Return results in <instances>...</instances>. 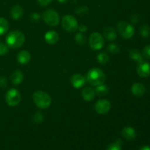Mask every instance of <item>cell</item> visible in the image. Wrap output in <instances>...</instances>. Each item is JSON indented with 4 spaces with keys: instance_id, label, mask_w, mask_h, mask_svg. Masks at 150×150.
Masks as SVG:
<instances>
[{
    "instance_id": "19",
    "label": "cell",
    "mask_w": 150,
    "mask_h": 150,
    "mask_svg": "<svg viewBox=\"0 0 150 150\" xmlns=\"http://www.w3.org/2000/svg\"><path fill=\"white\" fill-rule=\"evenodd\" d=\"M103 36L106 40L109 41L115 40L117 38V33L114 28L107 27L103 30Z\"/></svg>"
},
{
    "instance_id": "27",
    "label": "cell",
    "mask_w": 150,
    "mask_h": 150,
    "mask_svg": "<svg viewBox=\"0 0 150 150\" xmlns=\"http://www.w3.org/2000/svg\"><path fill=\"white\" fill-rule=\"evenodd\" d=\"M107 51L111 54H118L120 51V48L117 44L111 43L107 46Z\"/></svg>"
},
{
    "instance_id": "9",
    "label": "cell",
    "mask_w": 150,
    "mask_h": 150,
    "mask_svg": "<svg viewBox=\"0 0 150 150\" xmlns=\"http://www.w3.org/2000/svg\"><path fill=\"white\" fill-rule=\"evenodd\" d=\"M111 109V103L106 99H100L97 101L95 105V110L98 114H105Z\"/></svg>"
},
{
    "instance_id": "11",
    "label": "cell",
    "mask_w": 150,
    "mask_h": 150,
    "mask_svg": "<svg viewBox=\"0 0 150 150\" xmlns=\"http://www.w3.org/2000/svg\"><path fill=\"white\" fill-rule=\"evenodd\" d=\"M70 82L73 86L76 89H79V88L83 87L86 83V78L83 77L82 75L79 74V73H76L73 74L70 78Z\"/></svg>"
},
{
    "instance_id": "4",
    "label": "cell",
    "mask_w": 150,
    "mask_h": 150,
    "mask_svg": "<svg viewBox=\"0 0 150 150\" xmlns=\"http://www.w3.org/2000/svg\"><path fill=\"white\" fill-rule=\"evenodd\" d=\"M42 20L46 24L51 26H55L59 24L60 21L59 15L54 10H47L42 13Z\"/></svg>"
},
{
    "instance_id": "17",
    "label": "cell",
    "mask_w": 150,
    "mask_h": 150,
    "mask_svg": "<svg viewBox=\"0 0 150 150\" xmlns=\"http://www.w3.org/2000/svg\"><path fill=\"white\" fill-rule=\"evenodd\" d=\"M23 8L21 7L18 4H16L12 7L11 10H10V15L11 17L13 18L14 20H18L19 18L22 17L23 16Z\"/></svg>"
},
{
    "instance_id": "28",
    "label": "cell",
    "mask_w": 150,
    "mask_h": 150,
    "mask_svg": "<svg viewBox=\"0 0 150 150\" xmlns=\"http://www.w3.org/2000/svg\"><path fill=\"white\" fill-rule=\"evenodd\" d=\"M44 120L43 114L41 112L38 111V112L35 113V114L33 117V120L35 123H41Z\"/></svg>"
},
{
    "instance_id": "16",
    "label": "cell",
    "mask_w": 150,
    "mask_h": 150,
    "mask_svg": "<svg viewBox=\"0 0 150 150\" xmlns=\"http://www.w3.org/2000/svg\"><path fill=\"white\" fill-rule=\"evenodd\" d=\"M31 59V55L30 53L26 50H23L21 51L18 54L17 56V60L19 64H26L29 62Z\"/></svg>"
},
{
    "instance_id": "15",
    "label": "cell",
    "mask_w": 150,
    "mask_h": 150,
    "mask_svg": "<svg viewBox=\"0 0 150 150\" xmlns=\"http://www.w3.org/2000/svg\"><path fill=\"white\" fill-rule=\"evenodd\" d=\"M45 40L48 42L50 45H54V44L57 43L59 40V35L57 34V32H56L55 31H48L45 34Z\"/></svg>"
},
{
    "instance_id": "20",
    "label": "cell",
    "mask_w": 150,
    "mask_h": 150,
    "mask_svg": "<svg viewBox=\"0 0 150 150\" xmlns=\"http://www.w3.org/2000/svg\"><path fill=\"white\" fill-rule=\"evenodd\" d=\"M130 57L132 59L135 60L138 63H140L144 61V57L137 49H131L129 53Z\"/></svg>"
},
{
    "instance_id": "1",
    "label": "cell",
    "mask_w": 150,
    "mask_h": 150,
    "mask_svg": "<svg viewBox=\"0 0 150 150\" xmlns=\"http://www.w3.org/2000/svg\"><path fill=\"white\" fill-rule=\"evenodd\" d=\"M105 79L106 76L104 72L97 67L89 70L86 76V82L93 86L103 84L105 81Z\"/></svg>"
},
{
    "instance_id": "8",
    "label": "cell",
    "mask_w": 150,
    "mask_h": 150,
    "mask_svg": "<svg viewBox=\"0 0 150 150\" xmlns=\"http://www.w3.org/2000/svg\"><path fill=\"white\" fill-rule=\"evenodd\" d=\"M21 100V95L19 91L16 89H10L5 95V100L10 106H16Z\"/></svg>"
},
{
    "instance_id": "2",
    "label": "cell",
    "mask_w": 150,
    "mask_h": 150,
    "mask_svg": "<svg viewBox=\"0 0 150 150\" xmlns=\"http://www.w3.org/2000/svg\"><path fill=\"white\" fill-rule=\"evenodd\" d=\"M25 41V36L21 32L13 30L7 35L6 38V42L9 47L12 48H20Z\"/></svg>"
},
{
    "instance_id": "26",
    "label": "cell",
    "mask_w": 150,
    "mask_h": 150,
    "mask_svg": "<svg viewBox=\"0 0 150 150\" xmlns=\"http://www.w3.org/2000/svg\"><path fill=\"white\" fill-rule=\"evenodd\" d=\"M140 34L143 38H148L150 36V27L148 25H142L140 28Z\"/></svg>"
},
{
    "instance_id": "29",
    "label": "cell",
    "mask_w": 150,
    "mask_h": 150,
    "mask_svg": "<svg viewBox=\"0 0 150 150\" xmlns=\"http://www.w3.org/2000/svg\"><path fill=\"white\" fill-rule=\"evenodd\" d=\"M9 46L4 42H0V55H5L8 53Z\"/></svg>"
},
{
    "instance_id": "23",
    "label": "cell",
    "mask_w": 150,
    "mask_h": 150,
    "mask_svg": "<svg viewBox=\"0 0 150 150\" xmlns=\"http://www.w3.org/2000/svg\"><path fill=\"white\" fill-rule=\"evenodd\" d=\"M97 60L101 64H105L109 61V56L105 52H100L97 57Z\"/></svg>"
},
{
    "instance_id": "24",
    "label": "cell",
    "mask_w": 150,
    "mask_h": 150,
    "mask_svg": "<svg viewBox=\"0 0 150 150\" xmlns=\"http://www.w3.org/2000/svg\"><path fill=\"white\" fill-rule=\"evenodd\" d=\"M122 142L121 139H117L114 143L108 145L106 150H122Z\"/></svg>"
},
{
    "instance_id": "13",
    "label": "cell",
    "mask_w": 150,
    "mask_h": 150,
    "mask_svg": "<svg viewBox=\"0 0 150 150\" xmlns=\"http://www.w3.org/2000/svg\"><path fill=\"white\" fill-rule=\"evenodd\" d=\"M81 95L84 100L91 101L95 98L96 94H95V90L94 88L91 86H86L82 90Z\"/></svg>"
},
{
    "instance_id": "10",
    "label": "cell",
    "mask_w": 150,
    "mask_h": 150,
    "mask_svg": "<svg viewBox=\"0 0 150 150\" xmlns=\"http://www.w3.org/2000/svg\"><path fill=\"white\" fill-rule=\"evenodd\" d=\"M136 70L139 76L142 78H146L150 75V64L147 62L143 61L138 63Z\"/></svg>"
},
{
    "instance_id": "34",
    "label": "cell",
    "mask_w": 150,
    "mask_h": 150,
    "mask_svg": "<svg viewBox=\"0 0 150 150\" xmlns=\"http://www.w3.org/2000/svg\"><path fill=\"white\" fill-rule=\"evenodd\" d=\"M130 20H131L132 23H137L139 21V20H140V16L137 14L133 15V16L131 17V19H130Z\"/></svg>"
},
{
    "instance_id": "12",
    "label": "cell",
    "mask_w": 150,
    "mask_h": 150,
    "mask_svg": "<svg viewBox=\"0 0 150 150\" xmlns=\"http://www.w3.org/2000/svg\"><path fill=\"white\" fill-rule=\"evenodd\" d=\"M122 136L124 139L127 141H132L136 139V132L133 127L127 126V127H123L122 130Z\"/></svg>"
},
{
    "instance_id": "5",
    "label": "cell",
    "mask_w": 150,
    "mask_h": 150,
    "mask_svg": "<svg viewBox=\"0 0 150 150\" xmlns=\"http://www.w3.org/2000/svg\"><path fill=\"white\" fill-rule=\"evenodd\" d=\"M117 30L125 39H130L135 34V29L126 21H120L117 24Z\"/></svg>"
},
{
    "instance_id": "36",
    "label": "cell",
    "mask_w": 150,
    "mask_h": 150,
    "mask_svg": "<svg viewBox=\"0 0 150 150\" xmlns=\"http://www.w3.org/2000/svg\"><path fill=\"white\" fill-rule=\"evenodd\" d=\"M139 150H150V146H143L140 148Z\"/></svg>"
},
{
    "instance_id": "22",
    "label": "cell",
    "mask_w": 150,
    "mask_h": 150,
    "mask_svg": "<svg viewBox=\"0 0 150 150\" xmlns=\"http://www.w3.org/2000/svg\"><path fill=\"white\" fill-rule=\"evenodd\" d=\"M9 29V23L7 19L0 18V35H3L7 32Z\"/></svg>"
},
{
    "instance_id": "18",
    "label": "cell",
    "mask_w": 150,
    "mask_h": 150,
    "mask_svg": "<svg viewBox=\"0 0 150 150\" xmlns=\"http://www.w3.org/2000/svg\"><path fill=\"white\" fill-rule=\"evenodd\" d=\"M23 73L20 70H16L10 76V81L14 85H18L23 81Z\"/></svg>"
},
{
    "instance_id": "35",
    "label": "cell",
    "mask_w": 150,
    "mask_h": 150,
    "mask_svg": "<svg viewBox=\"0 0 150 150\" xmlns=\"http://www.w3.org/2000/svg\"><path fill=\"white\" fill-rule=\"evenodd\" d=\"M78 29H79L81 32L83 33V32H85L86 31H87V26H85V25H81L80 26H79Z\"/></svg>"
},
{
    "instance_id": "3",
    "label": "cell",
    "mask_w": 150,
    "mask_h": 150,
    "mask_svg": "<svg viewBox=\"0 0 150 150\" xmlns=\"http://www.w3.org/2000/svg\"><path fill=\"white\" fill-rule=\"evenodd\" d=\"M32 99L35 105L41 109H46L51 104V96L43 91L35 92L32 95Z\"/></svg>"
},
{
    "instance_id": "14",
    "label": "cell",
    "mask_w": 150,
    "mask_h": 150,
    "mask_svg": "<svg viewBox=\"0 0 150 150\" xmlns=\"http://www.w3.org/2000/svg\"><path fill=\"white\" fill-rule=\"evenodd\" d=\"M131 92L135 96L142 97L146 92V87L144 85L140 83H136L132 85Z\"/></svg>"
},
{
    "instance_id": "33",
    "label": "cell",
    "mask_w": 150,
    "mask_h": 150,
    "mask_svg": "<svg viewBox=\"0 0 150 150\" xmlns=\"http://www.w3.org/2000/svg\"><path fill=\"white\" fill-rule=\"evenodd\" d=\"M40 18V16L38 13H33V14H32V16H31V19H32V21H38V20Z\"/></svg>"
},
{
    "instance_id": "7",
    "label": "cell",
    "mask_w": 150,
    "mask_h": 150,
    "mask_svg": "<svg viewBox=\"0 0 150 150\" xmlns=\"http://www.w3.org/2000/svg\"><path fill=\"white\" fill-rule=\"evenodd\" d=\"M104 38L99 32H93L89 38V45L94 51H99L104 45Z\"/></svg>"
},
{
    "instance_id": "6",
    "label": "cell",
    "mask_w": 150,
    "mask_h": 150,
    "mask_svg": "<svg viewBox=\"0 0 150 150\" xmlns=\"http://www.w3.org/2000/svg\"><path fill=\"white\" fill-rule=\"evenodd\" d=\"M62 26L63 29L69 32H74L79 28L77 20L71 15H66L62 20Z\"/></svg>"
},
{
    "instance_id": "32",
    "label": "cell",
    "mask_w": 150,
    "mask_h": 150,
    "mask_svg": "<svg viewBox=\"0 0 150 150\" xmlns=\"http://www.w3.org/2000/svg\"><path fill=\"white\" fill-rule=\"evenodd\" d=\"M38 1L41 6L45 7V6L48 5L52 1V0H38Z\"/></svg>"
},
{
    "instance_id": "30",
    "label": "cell",
    "mask_w": 150,
    "mask_h": 150,
    "mask_svg": "<svg viewBox=\"0 0 150 150\" xmlns=\"http://www.w3.org/2000/svg\"><path fill=\"white\" fill-rule=\"evenodd\" d=\"M142 55L146 59H150V45H147L144 48L143 51H142Z\"/></svg>"
},
{
    "instance_id": "21",
    "label": "cell",
    "mask_w": 150,
    "mask_h": 150,
    "mask_svg": "<svg viewBox=\"0 0 150 150\" xmlns=\"http://www.w3.org/2000/svg\"><path fill=\"white\" fill-rule=\"evenodd\" d=\"M95 94L97 95L100 97H103V96H105L108 94V87L105 84H100V85H98V86H96V88L95 89Z\"/></svg>"
},
{
    "instance_id": "25",
    "label": "cell",
    "mask_w": 150,
    "mask_h": 150,
    "mask_svg": "<svg viewBox=\"0 0 150 150\" xmlns=\"http://www.w3.org/2000/svg\"><path fill=\"white\" fill-rule=\"evenodd\" d=\"M75 40H76V42H77L79 45H83L86 43V37L83 35L82 32H79V33H77L75 36Z\"/></svg>"
},
{
    "instance_id": "31",
    "label": "cell",
    "mask_w": 150,
    "mask_h": 150,
    "mask_svg": "<svg viewBox=\"0 0 150 150\" xmlns=\"http://www.w3.org/2000/svg\"><path fill=\"white\" fill-rule=\"evenodd\" d=\"M7 85V80L6 78L0 76V86L1 87H6Z\"/></svg>"
},
{
    "instance_id": "37",
    "label": "cell",
    "mask_w": 150,
    "mask_h": 150,
    "mask_svg": "<svg viewBox=\"0 0 150 150\" xmlns=\"http://www.w3.org/2000/svg\"><path fill=\"white\" fill-rule=\"evenodd\" d=\"M57 1H58L59 3H62V4H64V3L67 2V0H57Z\"/></svg>"
}]
</instances>
